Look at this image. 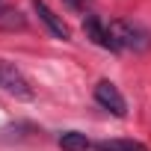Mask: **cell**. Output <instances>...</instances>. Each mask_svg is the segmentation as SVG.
Segmentation results:
<instances>
[{"label":"cell","mask_w":151,"mask_h":151,"mask_svg":"<svg viewBox=\"0 0 151 151\" xmlns=\"http://www.w3.org/2000/svg\"><path fill=\"white\" fill-rule=\"evenodd\" d=\"M110 27V36L116 42V50H145L151 45V33L142 30L139 24L133 21H124V18H116L107 24Z\"/></svg>","instance_id":"6da1fadb"},{"label":"cell","mask_w":151,"mask_h":151,"mask_svg":"<svg viewBox=\"0 0 151 151\" xmlns=\"http://www.w3.org/2000/svg\"><path fill=\"white\" fill-rule=\"evenodd\" d=\"M0 89L21 98V101H33V95H36L33 83L27 80V74L15 62H6V59H0Z\"/></svg>","instance_id":"7a4b0ae2"},{"label":"cell","mask_w":151,"mask_h":151,"mask_svg":"<svg viewBox=\"0 0 151 151\" xmlns=\"http://www.w3.org/2000/svg\"><path fill=\"white\" fill-rule=\"evenodd\" d=\"M95 101H98V107H104L107 113H113V116H119V119L127 113L124 95H122L119 86L110 83V80H98V86H95Z\"/></svg>","instance_id":"3957f363"},{"label":"cell","mask_w":151,"mask_h":151,"mask_svg":"<svg viewBox=\"0 0 151 151\" xmlns=\"http://www.w3.org/2000/svg\"><path fill=\"white\" fill-rule=\"evenodd\" d=\"M33 9H36L39 21H42V24H45V27H47V30H50L56 39H62V42H68V39H71L68 24H65V21H62V18H59V15H56V12H53L47 3H45V0H33Z\"/></svg>","instance_id":"277c9868"},{"label":"cell","mask_w":151,"mask_h":151,"mask_svg":"<svg viewBox=\"0 0 151 151\" xmlns=\"http://www.w3.org/2000/svg\"><path fill=\"white\" fill-rule=\"evenodd\" d=\"M83 33H86V39H92L98 47L116 50V42H113V36H110V27H107L98 15H86V18H83Z\"/></svg>","instance_id":"5b68a950"},{"label":"cell","mask_w":151,"mask_h":151,"mask_svg":"<svg viewBox=\"0 0 151 151\" xmlns=\"http://www.w3.org/2000/svg\"><path fill=\"white\" fill-rule=\"evenodd\" d=\"M95 151H148V145L139 139H101L95 142Z\"/></svg>","instance_id":"8992f818"},{"label":"cell","mask_w":151,"mask_h":151,"mask_svg":"<svg viewBox=\"0 0 151 151\" xmlns=\"http://www.w3.org/2000/svg\"><path fill=\"white\" fill-rule=\"evenodd\" d=\"M59 148L62 151H89L92 148V142L86 139V133H80V130H65V133H59Z\"/></svg>","instance_id":"52a82bcc"},{"label":"cell","mask_w":151,"mask_h":151,"mask_svg":"<svg viewBox=\"0 0 151 151\" xmlns=\"http://www.w3.org/2000/svg\"><path fill=\"white\" fill-rule=\"evenodd\" d=\"M0 27H24V18L18 9H0Z\"/></svg>","instance_id":"ba28073f"},{"label":"cell","mask_w":151,"mask_h":151,"mask_svg":"<svg viewBox=\"0 0 151 151\" xmlns=\"http://www.w3.org/2000/svg\"><path fill=\"white\" fill-rule=\"evenodd\" d=\"M62 3H65L71 12H86V9L92 6V0H62Z\"/></svg>","instance_id":"9c48e42d"}]
</instances>
